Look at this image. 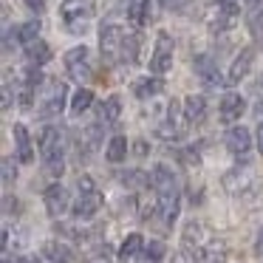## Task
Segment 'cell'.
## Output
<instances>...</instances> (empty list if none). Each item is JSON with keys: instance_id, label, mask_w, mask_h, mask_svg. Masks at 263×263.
Listing matches in <instances>:
<instances>
[{"instance_id": "obj_1", "label": "cell", "mask_w": 263, "mask_h": 263, "mask_svg": "<svg viewBox=\"0 0 263 263\" xmlns=\"http://www.w3.org/2000/svg\"><path fill=\"white\" fill-rule=\"evenodd\" d=\"M150 184H153V193L161 198V218L164 223H170L178 218V178L176 173L167 164H156L150 173Z\"/></svg>"}, {"instance_id": "obj_2", "label": "cell", "mask_w": 263, "mask_h": 263, "mask_svg": "<svg viewBox=\"0 0 263 263\" xmlns=\"http://www.w3.org/2000/svg\"><path fill=\"white\" fill-rule=\"evenodd\" d=\"M40 156H43V167H46V176L60 178L65 170V159H63V133L60 127L48 125L40 136Z\"/></svg>"}, {"instance_id": "obj_3", "label": "cell", "mask_w": 263, "mask_h": 263, "mask_svg": "<svg viewBox=\"0 0 263 263\" xmlns=\"http://www.w3.org/2000/svg\"><path fill=\"white\" fill-rule=\"evenodd\" d=\"M65 93H68L65 82L46 80L40 97H37V116H40V119H54V116H60L65 108Z\"/></svg>"}, {"instance_id": "obj_4", "label": "cell", "mask_w": 263, "mask_h": 263, "mask_svg": "<svg viewBox=\"0 0 263 263\" xmlns=\"http://www.w3.org/2000/svg\"><path fill=\"white\" fill-rule=\"evenodd\" d=\"M221 184L235 198H246V195H255L260 190V178H257V173L252 167H232L229 173H223Z\"/></svg>"}, {"instance_id": "obj_5", "label": "cell", "mask_w": 263, "mask_h": 263, "mask_svg": "<svg viewBox=\"0 0 263 263\" xmlns=\"http://www.w3.org/2000/svg\"><path fill=\"white\" fill-rule=\"evenodd\" d=\"M99 206H102V193L97 190V184H93L91 176H82L80 178V198H77V204L71 206V212H74L77 221H88L91 215H97Z\"/></svg>"}, {"instance_id": "obj_6", "label": "cell", "mask_w": 263, "mask_h": 263, "mask_svg": "<svg viewBox=\"0 0 263 263\" xmlns=\"http://www.w3.org/2000/svg\"><path fill=\"white\" fill-rule=\"evenodd\" d=\"M93 14V3L91 0H63V6H60V17L63 23L68 26L71 34H82Z\"/></svg>"}, {"instance_id": "obj_7", "label": "cell", "mask_w": 263, "mask_h": 263, "mask_svg": "<svg viewBox=\"0 0 263 263\" xmlns=\"http://www.w3.org/2000/svg\"><path fill=\"white\" fill-rule=\"evenodd\" d=\"M184 130H187L184 105H178L176 99H173V102H167V116H164V122H159V127H156V136L164 139V142H176V139L184 136Z\"/></svg>"}, {"instance_id": "obj_8", "label": "cell", "mask_w": 263, "mask_h": 263, "mask_svg": "<svg viewBox=\"0 0 263 263\" xmlns=\"http://www.w3.org/2000/svg\"><path fill=\"white\" fill-rule=\"evenodd\" d=\"M125 37H127V31L116 23H105L102 29H99V51H102L105 63H116V60L122 57Z\"/></svg>"}, {"instance_id": "obj_9", "label": "cell", "mask_w": 263, "mask_h": 263, "mask_svg": "<svg viewBox=\"0 0 263 263\" xmlns=\"http://www.w3.org/2000/svg\"><path fill=\"white\" fill-rule=\"evenodd\" d=\"M173 51H176L173 37L167 34V31H159L156 46H153V54H150V71H153L156 77L167 74V71L173 68Z\"/></svg>"}, {"instance_id": "obj_10", "label": "cell", "mask_w": 263, "mask_h": 263, "mask_svg": "<svg viewBox=\"0 0 263 263\" xmlns=\"http://www.w3.org/2000/svg\"><path fill=\"white\" fill-rule=\"evenodd\" d=\"M65 68L74 82H85L91 77V51L85 46H74L65 54Z\"/></svg>"}, {"instance_id": "obj_11", "label": "cell", "mask_w": 263, "mask_h": 263, "mask_svg": "<svg viewBox=\"0 0 263 263\" xmlns=\"http://www.w3.org/2000/svg\"><path fill=\"white\" fill-rule=\"evenodd\" d=\"M193 68H195V77H198V80L204 82L206 88H221V85H227V80H223L221 71H218V63L210 57V54H198V57L193 60Z\"/></svg>"}, {"instance_id": "obj_12", "label": "cell", "mask_w": 263, "mask_h": 263, "mask_svg": "<svg viewBox=\"0 0 263 263\" xmlns=\"http://www.w3.org/2000/svg\"><path fill=\"white\" fill-rule=\"evenodd\" d=\"M43 198H46V212L51 218H60L65 210H68V193H65L63 184H51Z\"/></svg>"}, {"instance_id": "obj_13", "label": "cell", "mask_w": 263, "mask_h": 263, "mask_svg": "<svg viewBox=\"0 0 263 263\" xmlns=\"http://www.w3.org/2000/svg\"><path fill=\"white\" fill-rule=\"evenodd\" d=\"M227 150L232 156H240V159H243V156L252 150V136H249V130H246L243 125L229 127V133H227Z\"/></svg>"}, {"instance_id": "obj_14", "label": "cell", "mask_w": 263, "mask_h": 263, "mask_svg": "<svg viewBox=\"0 0 263 263\" xmlns=\"http://www.w3.org/2000/svg\"><path fill=\"white\" fill-rule=\"evenodd\" d=\"M252 60H255V51H252V48H240V54L232 60V65H229L227 85H238V82L243 80L246 74H249V68H252Z\"/></svg>"}, {"instance_id": "obj_15", "label": "cell", "mask_w": 263, "mask_h": 263, "mask_svg": "<svg viewBox=\"0 0 263 263\" xmlns=\"http://www.w3.org/2000/svg\"><path fill=\"white\" fill-rule=\"evenodd\" d=\"M246 110V99L240 97V93H227V97L221 99V108H218V114H221V122H238L240 116H243Z\"/></svg>"}, {"instance_id": "obj_16", "label": "cell", "mask_w": 263, "mask_h": 263, "mask_svg": "<svg viewBox=\"0 0 263 263\" xmlns=\"http://www.w3.org/2000/svg\"><path fill=\"white\" fill-rule=\"evenodd\" d=\"M12 136H14V150H17V159L23 161V164H31V161H34V147H31L29 127H26V125H14L12 127Z\"/></svg>"}, {"instance_id": "obj_17", "label": "cell", "mask_w": 263, "mask_h": 263, "mask_svg": "<svg viewBox=\"0 0 263 263\" xmlns=\"http://www.w3.org/2000/svg\"><path fill=\"white\" fill-rule=\"evenodd\" d=\"M206 116V99L204 97H187L184 99V119H187V125H201Z\"/></svg>"}, {"instance_id": "obj_18", "label": "cell", "mask_w": 263, "mask_h": 263, "mask_svg": "<svg viewBox=\"0 0 263 263\" xmlns=\"http://www.w3.org/2000/svg\"><path fill=\"white\" fill-rule=\"evenodd\" d=\"M127 20L136 29H142L150 20V0H127Z\"/></svg>"}, {"instance_id": "obj_19", "label": "cell", "mask_w": 263, "mask_h": 263, "mask_svg": "<svg viewBox=\"0 0 263 263\" xmlns=\"http://www.w3.org/2000/svg\"><path fill=\"white\" fill-rule=\"evenodd\" d=\"M139 218H142V221H150V218L153 215H161V198L159 195H150V193H142L139 195Z\"/></svg>"}, {"instance_id": "obj_20", "label": "cell", "mask_w": 263, "mask_h": 263, "mask_svg": "<svg viewBox=\"0 0 263 263\" xmlns=\"http://www.w3.org/2000/svg\"><path fill=\"white\" fill-rule=\"evenodd\" d=\"M43 255H46L51 263H74L71 249L65 243H60V240H48V243L43 246Z\"/></svg>"}, {"instance_id": "obj_21", "label": "cell", "mask_w": 263, "mask_h": 263, "mask_svg": "<svg viewBox=\"0 0 263 263\" xmlns=\"http://www.w3.org/2000/svg\"><path fill=\"white\" fill-rule=\"evenodd\" d=\"M144 246H147V243H144L142 235H139V232H130L125 240H122V246H119V260H130V257H136L139 252L144 249Z\"/></svg>"}, {"instance_id": "obj_22", "label": "cell", "mask_w": 263, "mask_h": 263, "mask_svg": "<svg viewBox=\"0 0 263 263\" xmlns=\"http://www.w3.org/2000/svg\"><path fill=\"white\" fill-rule=\"evenodd\" d=\"M26 60H29L31 68H37V65H43V63L51 60V48H48L43 40H37V43H31V46H26Z\"/></svg>"}, {"instance_id": "obj_23", "label": "cell", "mask_w": 263, "mask_h": 263, "mask_svg": "<svg viewBox=\"0 0 263 263\" xmlns=\"http://www.w3.org/2000/svg\"><path fill=\"white\" fill-rule=\"evenodd\" d=\"M161 88H164V82H161L159 77H144V80H139L136 85H133V93H136L139 99H150V97H156Z\"/></svg>"}, {"instance_id": "obj_24", "label": "cell", "mask_w": 263, "mask_h": 263, "mask_svg": "<svg viewBox=\"0 0 263 263\" xmlns=\"http://www.w3.org/2000/svg\"><path fill=\"white\" fill-rule=\"evenodd\" d=\"M105 159L114 161V164H119V161L127 159V139L125 136H114L108 142V147H105Z\"/></svg>"}, {"instance_id": "obj_25", "label": "cell", "mask_w": 263, "mask_h": 263, "mask_svg": "<svg viewBox=\"0 0 263 263\" xmlns=\"http://www.w3.org/2000/svg\"><path fill=\"white\" fill-rule=\"evenodd\" d=\"M184 240H187V246H195V249H201V246L206 243V229L201 227L198 221H190L187 227H184Z\"/></svg>"}, {"instance_id": "obj_26", "label": "cell", "mask_w": 263, "mask_h": 263, "mask_svg": "<svg viewBox=\"0 0 263 263\" xmlns=\"http://www.w3.org/2000/svg\"><path fill=\"white\" fill-rule=\"evenodd\" d=\"M99 116H102L105 125H114V122L122 116V97H116V93H114V97L105 99V102H102V110H99Z\"/></svg>"}, {"instance_id": "obj_27", "label": "cell", "mask_w": 263, "mask_h": 263, "mask_svg": "<svg viewBox=\"0 0 263 263\" xmlns=\"http://www.w3.org/2000/svg\"><path fill=\"white\" fill-rule=\"evenodd\" d=\"M246 23H249L252 34H263V0H252V3H249Z\"/></svg>"}, {"instance_id": "obj_28", "label": "cell", "mask_w": 263, "mask_h": 263, "mask_svg": "<svg viewBox=\"0 0 263 263\" xmlns=\"http://www.w3.org/2000/svg\"><path fill=\"white\" fill-rule=\"evenodd\" d=\"M93 105V93L88 91V88H80V91L74 93V99H71V114L74 116H82L88 108Z\"/></svg>"}, {"instance_id": "obj_29", "label": "cell", "mask_w": 263, "mask_h": 263, "mask_svg": "<svg viewBox=\"0 0 263 263\" xmlns=\"http://www.w3.org/2000/svg\"><path fill=\"white\" fill-rule=\"evenodd\" d=\"M43 23L40 20H29V23L17 26V40L23 43V46H31V43H37V34H40Z\"/></svg>"}, {"instance_id": "obj_30", "label": "cell", "mask_w": 263, "mask_h": 263, "mask_svg": "<svg viewBox=\"0 0 263 263\" xmlns=\"http://www.w3.org/2000/svg\"><path fill=\"white\" fill-rule=\"evenodd\" d=\"M122 63L125 65H133L139 60V34H127L125 37V46H122Z\"/></svg>"}, {"instance_id": "obj_31", "label": "cell", "mask_w": 263, "mask_h": 263, "mask_svg": "<svg viewBox=\"0 0 263 263\" xmlns=\"http://www.w3.org/2000/svg\"><path fill=\"white\" fill-rule=\"evenodd\" d=\"M164 243L161 240H150L147 246H144V263H161V257H164Z\"/></svg>"}, {"instance_id": "obj_32", "label": "cell", "mask_w": 263, "mask_h": 263, "mask_svg": "<svg viewBox=\"0 0 263 263\" xmlns=\"http://www.w3.org/2000/svg\"><path fill=\"white\" fill-rule=\"evenodd\" d=\"M215 6L223 14H229V17H238L240 14V0H215Z\"/></svg>"}, {"instance_id": "obj_33", "label": "cell", "mask_w": 263, "mask_h": 263, "mask_svg": "<svg viewBox=\"0 0 263 263\" xmlns=\"http://www.w3.org/2000/svg\"><path fill=\"white\" fill-rule=\"evenodd\" d=\"M14 178H17V173L12 170V159H3V184L9 187V184H12Z\"/></svg>"}, {"instance_id": "obj_34", "label": "cell", "mask_w": 263, "mask_h": 263, "mask_svg": "<svg viewBox=\"0 0 263 263\" xmlns=\"http://www.w3.org/2000/svg\"><path fill=\"white\" fill-rule=\"evenodd\" d=\"M252 93H255V99H257V105L263 108V74L257 77V82L252 85Z\"/></svg>"}, {"instance_id": "obj_35", "label": "cell", "mask_w": 263, "mask_h": 263, "mask_svg": "<svg viewBox=\"0 0 263 263\" xmlns=\"http://www.w3.org/2000/svg\"><path fill=\"white\" fill-rule=\"evenodd\" d=\"M29 3V9H34V12H43V6H46V0H26Z\"/></svg>"}, {"instance_id": "obj_36", "label": "cell", "mask_w": 263, "mask_h": 263, "mask_svg": "<svg viewBox=\"0 0 263 263\" xmlns=\"http://www.w3.org/2000/svg\"><path fill=\"white\" fill-rule=\"evenodd\" d=\"M164 6H167V9H181L184 0H164Z\"/></svg>"}, {"instance_id": "obj_37", "label": "cell", "mask_w": 263, "mask_h": 263, "mask_svg": "<svg viewBox=\"0 0 263 263\" xmlns=\"http://www.w3.org/2000/svg\"><path fill=\"white\" fill-rule=\"evenodd\" d=\"M255 249H257V255H263V229L257 232V246H255Z\"/></svg>"}, {"instance_id": "obj_38", "label": "cell", "mask_w": 263, "mask_h": 263, "mask_svg": "<svg viewBox=\"0 0 263 263\" xmlns=\"http://www.w3.org/2000/svg\"><path fill=\"white\" fill-rule=\"evenodd\" d=\"M257 150H260V153H263V125L257 127Z\"/></svg>"}, {"instance_id": "obj_39", "label": "cell", "mask_w": 263, "mask_h": 263, "mask_svg": "<svg viewBox=\"0 0 263 263\" xmlns=\"http://www.w3.org/2000/svg\"><path fill=\"white\" fill-rule=\"evenodd\" d=\"M144 153H147V144H144V142H136V156H144Z\"/></svg>"}, {"instance_id": "obj_40", "label": "cell", "mask_w": 263, "mask_h": 263, "mask_svg": "<svg viewBox=\"0 0 263 263\" xmlns=\"http://www.w3.org/2000/svg\"><path fill=\"white\" fill-rule=\"evenodd\" d=\"M9 263H34L31 257H14V260H9Z\"/></svg>"}]
</instances>
